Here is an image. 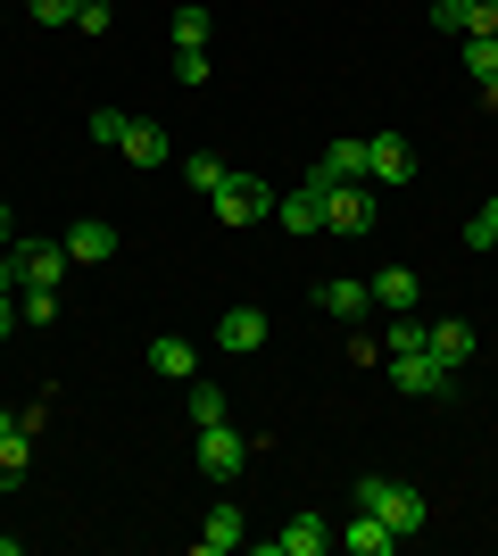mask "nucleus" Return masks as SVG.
I'll list each match as a JSON object with an SVG mask.
<instances>
[{"label":"nucleus","mask_w":498,"mask_h":556,"mask_svg":"<svg viewBox=\"0 0 498 556\" xmlns=\"http://www.w3.org/2000/svg\"><path fill=\"white\" fill-rule=\"evenodd\" d=\"M357 507H366V515H382V523H391L399 540L432 523V498H424L416 482H391V473H366V482H357Z\"/></svg>","instance_id":"f257e3e1"},{"label":"nucleus","mask_w":498,"mask_h":556,"mask_svg":"<svg viewBox=\"0 0 498 556\" xmlns=\"http://www.w3.org/2000/svg\"><path fill=\"white\" fill-rule=\"evenodd\" d=\"M208 34H216V17L200 0H183V9H175V50H208Z\"/></svg>","instance_id":"412c9836"},{"label":"nucleus","mask_w":498,"mask_h":556,"mask_svg":"<svg viewBox=\"0 0 498 556\" xmlns=\"http://www.w3.org/2000/svg\"><path fill=\"white\" fill-rule=\"evenodd\" d=\"M191 424H200V432H208V424H233V391H216V382H191Z\"/></svg>","instance_id":"aec40b11"},{"label":"nucleus","mask_w":498,"mask_h":556,"mask_svg":"<svg viewBox=\"0 0 498 556\" xmlns=\"http://www.w3.org/2000/svg\"><path fill=\"white\" fill-rule=\"evenodd\" d=\"M391 382L416 391V399H440V391H449V366H440L432 349H407V357H391Z\"/></svg>","instance_id":"0eeeda50"},{"label":"nucleus","mask_w":498,"mask_h":556,"mask_svg":"<svg viewBox=\"0 0 498 556\" xmlns=\"http://www.w3.org/2000/svg\"><path fill=\"white\" fill-rule=\"evenodd\" d=\"M316 307H324L332 325H366V316H374V282H324Z\"/></svg>","instance_id":"6e6552de"},{"label":"nucleus","mask_w":498,"mask_h":556,"mask_svg":"<svg viewBox=\"0 0 498 556\" xmlns=\"http://www.w3.org/2000/svg\"><path fill=\"white\" fill-rule=\"evenodd\" d=\"M225 175H233V166L216 159V150H191V159H183V184H191V191H216Z\"/></svg>","instance_id":"b1692460"},{"label":"nucleus","mask_w":498,"mask_h":556,"mask_svg":"<svg viewBox=\"0 0 498 556\" xmlns=\"http://www.w3.org/2000/svg\"><path fill=\"white\" fill-rule=\"evenodd\" d=\"M465 250H498V200H482V208L465 216Z\"/></svg>","instance_id":"393cba45"},{"label":"nucleus","mask_w":498,"mask_h":556,"mask_svg":"<svg viewBox=\"0 0 498 556\" xmlns=\"http://www.w3.org/2000/svg\"><path fill=\"white\" fill-rule=\"evenodd\" d=\"M465 9H474V0H432V25H440V34H465Z\"/></svg>","instance_id":"cd10ccee"},{"label":"nucleus","mask_w":498,"mask_h":556,"mask_svg":"<svg viewBox=\"0 0 498 556\" xmlns=\"http://www.w3.org/2000/svg\"><path fill=\"white\" fill-rule=\"evenodd\" d=\"M416 300H424V282L407 275V266H382V275H374V307H391V316H399V307H416Z\"/></svg>","instance_id":"6ab92c4d"},{"label":"nucleus","mask_w":498,"mask_h":556,"mask_svg":"<svg viewBox=\"0 0 498 556\" xmlns=\"http://www.w3.org/2000/svg\"><path fill=\"white\" fill-rule=\"evenodd\" d=\"M208 200H216V216H225V225H258V216H274V191H266L258 175H225Z\"/></svg>","instance_id":"f03ea898"},{"label":"nucleus","mask_w":498,"mask_h":556,"mask_svg":"<svg viewBox=\"0 0 498 556\" xmlns=\"http://www.w3.org/2000/svg\"><path fill=\"white\" fill-rule=\"evenodd\" d=\"M17 325L25 332H50V325H59V291H17Z\"/></svg>","instance_id":"5701e85b"},{"label":"nucleus","mask_w":498,"mask_h":556,"mask_svg":"<svg viewBox=\"0 0 498 556\" xmlns=\"http://www.w3.org/2000/svg\"><path fill=\"white\" fill-rule=\"evenodd\" d=\"M67 257H84V266H100V257H117V225H100V216L67 225Z\"/></svg>","instance_id":"2eb2a0df"},{"label":"nucleus","mask_w":498,"mask_h":556,"mask_svg":"<svg viewBox=\"0 0 498 556\" xmlns=\"http://www.w3.org/2000/svg\"><path fill=\"white\" fill-rule=\"evenodd\" d=\"M0 241H9V200H0Z\"/></svg>","instance_id":"72a5a7b5"},{"label":"nucleus","mask_w":498,"mask_h":556,"mask_svg":"<svg viewBox=\"0 0 498 556\" xmlns=\"http://www.w3.org/2000/svg\"><path fill=\"white\" fill-rule=\"evenodd\" d=\"M366 184H416V141L374 134L366 141Z\"/></svg>","instance_id":"423d86ee"},{"label":"nucleus","mask_w":498,"mask_h":556,"mask_svg":"<svg viewBox=\"0 0 498 556\" xmlns=\"http://www.w3.org/2000/svg\"><path fill=\"white\" fill-rule=\"evenodd\" d=\"M474 34H498V0H474V9H465V42H474Z\"/></svg>","instance_id":"c756f323"},{"label":"nucleus","mask_w":498,"mask_h":556,"mask_svg":"<svg viewBox=\"0 0 498 556\" xmlns=\"http://www.w3.org/2000/svg\"><path fill=\"white\" fill-rule=\"evenodd\" d=\"M424 349H432V357H440V366H465V357H474V325H457V316H449V325H432L424 332Z\"/></svg>","instance_id":"a211bd4d"},{"label":"nucleus","mask_w":498,"mask_h":556,"mask_svg":"<svg viewBox=\"0 0 498 556\" xmlns=\"http://www.w3.org/2000/svg\"><path fill=\"white\" fill-rule=\"evenodd\" d=\"M175 75H183V84H208L216 67H208V50H175Z\"/></svg>","instance_id":"c85d7f7f"},{"label":"nucleus","mask_w":498,"mask_h":556,"mask_svg":"<svg viewBox=\"0 0 498 556\" xmlns=\"http://www.w3.org/2000/svg\"><path fill=\"white\" fill-rule=\"evenodd\" d=\"M308 184H366V141H324V159H316V175Z\"/></svg>","instance_id":"1a4fd4ad"},{"label":"nucleus","mask_w":498,"mask_h":556,"mask_svg":"<svg viewBox=\"0 0 498 556\" xmlns=\"http://www.w3.org/2000/svg\"><path fill=\"white\" fill-rule=\"evenodd\" d=\"M25 9H34V25H75L84 0H25Z\"/></svg>","instance_id":"bb28decb"},{"label":"nucleus","mask_w":498,"mask_h":556,"mask_svg":"<svg viewBox=\"0 0 498 556\" xmlns=\"http://www.w3.org/2000/svg\"><path fill=\"white\" fill-rule=\"evenodd\" d=\"M241 465H250V441H241L233 424H208V432H200V473H208V482H233Z\"/></svg>","instance_id":"39448f33"},{"label":"nucleus","mask_w":498,"mask_h":556,"mask_svg":"<svg viewBox=\"0 0 498 556\" xmlns=\"http://www.w3.org/2000/svg\"><path fill=\"white\" fill-rule=\"evenodd\" d=\"M274 216H283V232H324V184H299L291 200L274 191Z\"/></svg>","instance_id":"f8f14e48"},{"label":"nucleus","mask_w":498,"mask_h":556,"mask_svg":"<svg viewBox=\"0 0 498 556\" xmlns=\"http://www.w3.org/2000/svg\"><path fill=\"white\" fill-rule=\"evenodd\" d=\"M266 307H225V325H216V341L233 349V357H250V349H266Z\"/></svg>","instance_id":"9d476101"},{"label":"nucleus","mask_w":498,"mask_h":556,"mask_svg":"<svg viewBox=\"0 0 498 556\" xmlns=\"http://www.w3.org/2000/svg\"><path fill=\"white\" fill-rule=\"evenodd\" d=\"M9 332H25L17 325V291H0V341H9Z\"/></svg>","instance_id":"2f4dec72"},{"label":"nucleus","mask_w":498,"mask_h":556,"mask_svg":"<svg viewBox=\"0 0 498 556\" xmlns=\"http://www.w3.org/2000/svg\"><path fill=\"white\" fill-rule=\"evenodd\" d=\"M150 366H158L166 382H191V374H200V349L175 341V332H158V341H150Z\"/></svg>","instance_id":"f3484780"},{"label":"nucleus","mask_w":498,"mask_h":556,"mask_svg":"<svg viewBox=\"0 0 498 556\" xmlns=\"http://www.w3.org/2000/svg\"><path fill=\"white\" fill-rule=\"evenodd\" d=\"M324 540H332V523H316V515H291L283 532L266 540L274 556H324Z\"/></svg>","instance_id":"4468645a"},{"label":"nucleus","mask_w":498,"mask_h":556,"mask_svg":"<svg viewBox=\"0 0 498 556\" xmlns=\"http://www.w3.org/2000/svg\"><path fill=\"white\" fill-rule=\"evenodd\" d=\"M9 266H17V291H59V275H67V241H17Z\"/></svg>","instance_id":"7ed1b4c3"},{"label":"nucleus","mask_w":498,"mask_h":556,"mask_svg":"<svg viewBox=\"0 0 498 556\" xmlns=\"http://www.w3.org/2000/svg\"><path fill=\"white\" fill-rule=\"evenodd\" d=\"M75 25H84V34H108L117 17H108V0H84V9H75Z\"/></svg>","instance_id":"7c9ffc66"},{"label":"nucleus","mask_w":498,"mask_h":556,"mask_svg":"<svg viewBox=\"0 0 498 556\" xmlns=\"http://www.w3.org/2000/svg\"><path fill=\"white\" fill-rule=\"evenodd\" d=\"M25 465H34V432L17 424V432L0 441V490H17V482H25Z\"/></svg>","instance_id":"4be33fe9"},{"label":"nucleus","mask_w":498,"mask_h":556,"mask_svg":"<svg viewBox=\"0 0 498 556\" xmlns=\"http://www.w3.org/2000/svg\"><path fill=\"white\" fill-rule=\"evenodd\" d=\"M341 548H349V556H391V548H399V532H391L382 515H366V507H357L349 523H341Z\"/></svg>","instance_id":"9b49d317"},{"label":"nucleus","mask_w":498,"mask_h":556,"mask_svg":"<svg viewBox=\"0 0 498 556\" xmlns=\"http://www.w3.org/2000/svg\"><path fill=\"white\" fill-rule=\"evenodd\" d=\"M9 432H17V416H9V407H0V441H9Z\"/></svg>","instance_id":"473e14b6"},{"label":"nucleus","mask_w":498,"mask_h":556,"mask_svg":"<svg viewBox=\"0 0 498 556\" xmlns=\"http://www.w3.org/2000/svg\"><path fill=\"white\" fill-rule=\"evenodd\" d=\"M324 232H349V241H357V232H374V191H366V184H332L324 191Z\"/></svg>","instance_id":"20e7f679"},{"label":"nucleus","mask_w":498,"mask_h":556,"mask_svg":"<svg viewBox=\"0 0 498 556\" xmlns=\"http://www.w3.org/2000/svg\"><path fill=\"white\" fill-rule=\"evenodd\" d=\"M465 67H474V84H498V34H474V42H465Z\"/></svg>","instance_id":"a878e982"},{"label":"nucleus","mask_w":498,"mask_h":556,"mask_svg":"<svg viewBox=\"0 0 498 556\" xmlns=\"http://www.w3.org/2000/svg\"><path fill=\"white\" fill-rule=\"evenodd\" d=\"M250 540V523H241V507H208V523H200V556H225Z\"/></svg>","instance_id":"dca6fc26"},{"label":"nucleus","mask_w":498,"mask_h":556,"mask_svg":"<svg viewBox=\"0 0 498 556\" xmlns=\"http://www.w3.org/2000/svg\"><path fill=\"white\" fill-rule=\"evenodd\" d=\"M117 150H125L133 166H166V125H150V116H125Z\"/></svg>","instance_id":"ddd939ff"}]
</instances>
